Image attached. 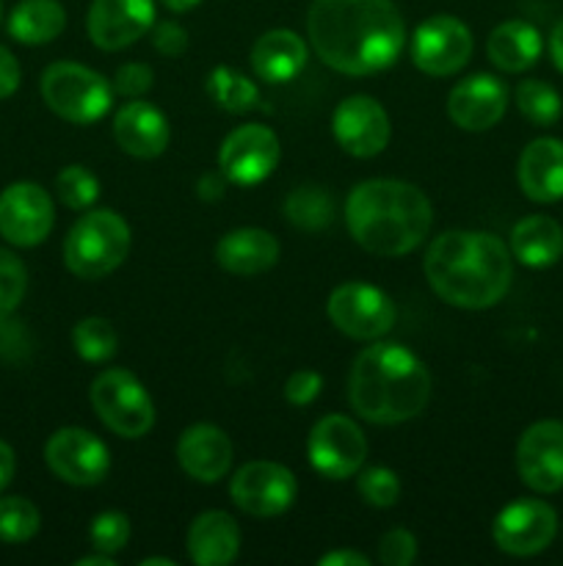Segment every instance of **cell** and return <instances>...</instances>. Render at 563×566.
Instances as JSON below:
<instances>
[{"label":"cell","mask_w":563,"mask_h":566,"mask_svg":"<svg viewBox=\"0 0 563 566\" xmlns=\"http://www.w3.org/2000/svg\"><path fill=\"white\" fill-rule=\"evenodd\" d=\"M307 36L326 66L362 77L395 64L406 25L392 0H312Z\"/></svg>","instance_id":"1"},{"label":"cell","mask_w":563,"mask_h":566,"mask_svg":"<svg viewBox=\"0 0 563 566\" xmlns=\"http://www.w3.org/2000/svg\"><path fill=\"white\" fill-rule=\"evenodd\" d=\"M425 280L450 307L489 310L513 280L511 249L491 232H442L425 252Z\"/></svg>","instance_id":"2"},{"label":"cell","mask_w":563,"mask_h":566,"mask_svg":"<svg viewBox=\"0 0 563 566\" xmlns=\"http://www.w3.org/2000/svg\"><path fill=\"white\" fill-rule=\"evenodd\" d=\"M431 387V370L417 354L397 343H375L353 359L348 401L370 423L397 426L428 407Z\"/></svg>","instance_id":"3"},{"label":"cell","mask_w":563,"mask_h":566,"mask_svg":"<svg viewBox=\"0 0 563 566\" xmlns=\"http://www.w3.org/2000/svg\"><path fill=\"white\" fill-rule=\"evenodd\" d=\"M346 224L353 241L368 252L403 258L431 232L434 208L412 182L364 180L348 193Z\"/></svg>","instance_id":"4"},{"label":"cell","mask_w":563,"mask_h":566,"mask_svg":"<svg viewBox=\"0 0 563 566\" xmlns=\"http://www.w3.org/2000/svg\"><path fill=\"white\" fill-rule=\"evenodd\" d=\"M130 243V227L116 210H88L66 235L64 263L81 280H103L125 263Z\"/></svg>","instance_id":"5"},{"label":"cell","mask_w":563,"mask_h":566,"mask_svg":"<svg viewBox=\"0 0 563 566\" xmlns=\"http://www.w3.org/2000/svg\"><path fill=\"white\" fill-rule=\"evenodd\" d=\"M42 97L47 108L72 125H94L114 103V86L99 72L75 61L50 64L42 75Z\"/></svg>","instance_id":"6"},{"label":"cell","mask_w":563,"mask_h":566,"mask_svg":"<svg viewBox=\"0 0 563 566\" xmlns=\"http://www.w3.org/2000/svg\"><path fill=\"white\" fill-rule=\"evenodd\" d=\"M92 407L114 434L138 440L155 426V403L147 387L125 368H110L94 379Z\"/></svg>","instance_id":"7"},{"label":"cell","mask_w":563,"mask_h":566,"mask_svg":"<svg viewBox=\"0 0 563 566\" xmlns=\"http://www.w3.org/2000/svg\"><path fill=\"white\" fill-rule=\"evenodd\" d=\"M307 453L315 473L331 481H346L364 468L368 437L346 415H326L309 431Z\"/></svg>","instance_id":"8"},{"label":"cell","mask_w":563,"mask_h":566,"mask_svg":"<svg viewBox=\"0 0 563 566\" xmlns=\"http://www.w3.org/2000/svg\"><path fill=\"white\" fill-rule=\"evenodd\" d=\"M331 324L351 340H379L395 326V304L381 287L346 282L326 302Z\"/></svg>","instance_id":"9"},{"label":"cell","mask_w":563,"mask_h":566,"mask_svg":"<svg viewBox=\"0 0 563 566\" xmlns=\"http://www.w3.org/2000/svg\"><path fill=\"white\" fill-rule=\"evenodd\" d=\"M472 33L450 14H434L419 22L412 39V61L431 77H450L464 70L472 55Z\"/></svg>","instance_id":"10"},{"label":"cell","mask_w":563,"mask_h":566,"mask_svg":"<svg viewBox=\"0 0 563 566\" xmlns=\"http://www.w3.org/2000/svg\"><path fill=\"white\" fill-rule=\"evenodd\" d=\"M557 534V514L550 503L535 497H519L511 501L491 525L495 545L502 553L517 558L539 556L552 545Z\"/></svg>","instance_id":"11"},{"label":"cell","mask_w":563,"mask_h":566,"mask_svg":"<svg viewBox=\"0 0 563 566\" xmlns=\"http://www.w3.org/2000/svg\"><path fill=\"white\" fill-rule=\"evenodd\" d=\"M44 462L72 486L103 484L110 470V451L97 434L86 429H59L44 446Z\"/></svg>","instance_id":"12"},{"label":"cell","mask_w":563,"mask_h":566,"mask_svg":"<svg viewBox=\"0 0 563 566\" xmlns=\"http://www.w3.org/2000/svg\"><path fill=\"white\" fill-rule=\"evenodd\" d=\"M230 495L252 517H279L296 503L298 481L276 462H248L232 475Z\"/></svg>","instance_id":"13"},{"label":"cell","mask_w":563,"mask_h":566,"mask_svg":"<svg viewBox=\"0 0 563 566\" xmlns=\"http://www.w3.org/2000/svg\"><path fill=\"white\" fill-rule=\"evenodd\" d=\"M279 138L265 125L235 127L219 149V169L235 186H257L279 166Z\"/></svg>","instance_id":"14"},{"label":"cell","mask_w":563,"mask_h":566,"mask_svg":"<svg viewBox=\"0 0 563 566\" xmlns=\"http://www.w3.org/2000/svg\"><path fill=\"white\" fill-rule=\"evenodd\" d=\"M53 224V199L36 182H14L0 193V235L14 247H39Z\"/></svg>","instance_id":"15"},{"label":"cell","mask_w":563,"mask_h":566,"mask_svg":"<svg viewBox=\"0 0 563 566\" xmlns=\"http://www.w3.org/2000/svg\"><path fill=\"white\" fill-rule=\"evenodd\" d=\"M517 473L539 495L563 490V423L539 420L517 442Z\"/></svg>","instance_id":"16"},{"label":"cell","mask_w":563,"mask_h":566,"mask_svg":"<svg viewBox=\"0 0 563 566\" xmlns=\"http://www.w3.org/2000/svg\"><path fill=\"white\" fill-rule=\"evenodd\" d=\"M331 130H334L337 144L353 158H375L384 153L392 136L390 116L368 94H353L342 99L331 116Z\"/></svg>","instance_id":"17"},{"label":"cell","mask_w":563,"mask_h":566,"mask_svg":"<svg viewBox=\"0 0 563 566\" xmlns=\"http://www.w3.org/2000/svg\"><path fill=\"white\" fill-rule=\"evenodd\" d=\"M155 25V0H94L88 9V36L105 53L125 50Z\"/></svg>","instance_id":"18"},{"label":"cell","mask_w":563,"mask_h":566,"mask_svg":"<svg viewBox=\"0 0 563 566\" xmlns=\"http://www.w3.org/2000/svg\"><path fill=\"white\" fill-rule=\"evenodd\" d=\"M508 111V86L495 75H478L464 77L461 83H456L447 97V114H450L453 125H458L461 130L480 133L495 127L497 122L506 116Z\"/></svg>","instance_id":"19"},{"label":"cell","mask_w":563,"mask_h":566,"mask_svg":"<svg viewBox=\"0 0 563 566\" xmlns=\"http://www.w3.org/2000/svg\"><path fill=\"white\" fill-rule=\"evenodd\" d=\"M177 462L199 484H219L232 468V442L219 426H188L177 442Z\"/></svg>","instance_id":"20"},{"label":"cell","mask_w":563,"mask_h":566,"mask_svg":"<svg viewBox=\"0 0 563 566\" xmlns=\"http://www.w3.org/2000/svg\"><path fill=\"white\" fill-rule=\"evenodd\" d=\"M517 180L530 202L552 205L563 199V142L535 138L519 155Z\"/></svg>","instance_id":"21"},{"label":"cell","mask_w":563,"mask_h":566,"mask_svg":"<svg viewBox=\"0 0 563 566\" xmlns=\"http://www.w3.org/2000/svg\"><path fill=\"white\" fill-rule=\"evenodd\" d=\"M114 136L127 155L149 160L158 158L169 147L171 130L163 111L155 108L152 103H144V99H132L116 111Z\"/></svg>","instance_id":"22"},{"label":"cell","mask_w":563,"mask_h":566,"mask_svg":"<svg viewBox=\"0 0 563 566\" xmlns=\"http://www.w3.org/2000/svg\"><path fill=\"white\" fill-rule=\"evenodd\" d=\"M279 260V241L259 227L232 230L215 243V263L237 276H257L274 269Z\"/></svg>","instance_id":"23"},{"label":"cell","mask_w":563,"mask_h":566,"mask_svg":"<svg viewBox=\"0 0 563 566\" xmlns=\"http://www.w3.org/2000/svg\"><path fill=\"white\" fill-rule=\"evenodd\" d=\"M188 558L199 566H226L241 553V528L226 512H204L188 528Z\"/></svg>","instance_id":"24"},{"label":"cell","mask_w":563,"mask_h":566,"mask_svg":"<svg viewBox=\"0 0 563 566\" xmlns=\"http://www.w3.org/2000/svg\"><path fill=\"white\" fill-rule=\"evenodd\" d=\"M307 42L290 28L263 33L252 48V70L265 83H287L307 66Z\"/></svg>","instance_id":"25"},{"label":"cell","mask_w":563,"mask_h":566,"mask_svg":"<svg viewBox=\"0 0 563 566\" xmlns=\"http://www.w3.org/2000/svg\"><path fill=\"white\" fill-rule=\"evenodd\" d=\"M541 50H544V42H541L539 28L524 20L500 22L486 42L491 64L511 75L530 70L541 59Z\"/></svg>","instance_id":"26"},{"label":"cell","mask_w":563,"mask_h":566,"mask_svg":"<svg viewBox=\"0 0 563 566\" xmlns=\"http://www.w3.org/2000/svg\"><path fill=\"white\" fill-rule=\"evenodd\" d=\"M511 254L528 269H550L563 258V230L550 216H524L511 230Z\"/></svg>","instance_id":"27"},{"label":"cell","mask_w":563,"mask_h":566,"mask_svg":"<svg viewBox=\"0 0 563 566\" xmlns=\"http://www.w3.org/2000/svg\"><path fill=\"white\" fill-rule=\"evenodd\" d=\"M66 28V11L59 0H22L9 14V33L22 44H47Z\"/></svg>","instance_id":"28"},{"label":"cell","mask_w":563,"mask_h":566,"mask_svg":"<svg viewBox=\"0 0 563 566\" xmlns=\"http://www.w3.org/2000/svg\"><path fill=\"white\" fill-rule=\"evenodd\" d=\"M208 94L215 105H221L230 114H246L257 108L259 92L254 81H248L243 72H235L232 66H215L208 75Z\"/></svg>","instance_id":"29"},{"label":"cell","mask_w":563,"mask_h":566,"mask_svg":"<svg viewBox=\"0 0 563 566\" xmlns=\"http://www.w3.org/2000/svg\"><path fill=\"white\" fill-rule=\"evenodd\" d=\"M285 216L298 230L320 232L334 219V202L318 186H301L285 199Z\"/></svg>","instance_id":"30"},{"label":"cell","mask_w":563,"mask_h":566,"mask_svg":"<svg viewBox=\"0 0 563 566\" xmlns=\"http://www.w3.org/2000/svg\"><path fill=\"white\" fill-rule=\"evenodd\" d=\"M513 99H517L519 114L535 127H550L563 116L561 94L544 81H522L513 92Z\"/></svg>","instance_id":"31"},{"label":"cell","mask_w":563,"mask_h":566,"mask_svg":"<svg viewBox=\"0 0 563 566\" xmlns=\"http://www.w3.org/2000/svg\"><path fill=\"white\" fill-rule=\"evenodd\" d=\"M72 346H75L77 357L86 363H105L116 354L119 337L105 318H83L72 329Z\"/></svg>","instance_id":"32"},{"label":"cell","mask_w":563,"mask_h":566,"mask_svg":"<svg viewBox=\"0 0 563 566\" xmlns=\"http://www.w3.org/2000/svg\"><path fill=\"white\" fill-rule=\"evenodd\" d=\"M39 509L25 497H0V542L22 545L39 534Z\"/></svg>","instance_id":"33"},{"label":"cell","mask_w":563,"mask_h":566,"mask_svg":"<svg viewBox=\"0 0 563 566\" xmlns=\"http://www.w3.org/2000/svg\"><path fill=\"white\" fill-rule=\"evenodd\" d=\"M55 191L70 210H88L99 197V180L86 166L72 164L55 177Z\"/></svg>","instance_id":"34"},{"label":"cell","mask_w":563,"mask_h":566,"mask_svg":"<svg viewBox=\"0 0 563 566\" xmlns=\"http://www.w3.org/2000/svg\"><path fill=\"white\" fill-rule=\"evenodd\" d=\"M28 287V271L17 254L0 247V321L9 318L20 307Z\"/></svg>","instance_id":"35"},{"label":"cell","mask_w":563,"mask_h":566,"mask_svg":"<svg viewBox=\"0 0 563 566\" xmlns=\"http://www.w3.org/2000/svg\"><path fill=\"white\" fill-rule=\"evenodd\" d=\"M357 490L368 506L390 509L401 497V479L386 468H368L359 470Z\"/></svg>","instance_id":"36"},{"label":"cell","mask_w":563,"mask_h":566,"mask_svg":"<svg viewBox=\"0 0 563 566\" xmlns=\"http://www.w3.org/2000/svg\"><path fill=\"white\" fill-rule=\"evenodd\" d=\"M88 536H92L94 551L116 556V553L125 551L127 542H130V520L121 512H103L94 517Z\"/></svg>","instance_id":"37"},{"label":"cell","mask_w":563,"mask_h":566,"mask_svg":"<svg viewBox=\"0 0 563 566\" xmlns=\"http://www.w3.org/2000/svg\"><path fill=\"white\" fill-rule=\"evenodd\" d=\"M379 558L384 566H408L417 558V539L412 531L392 528L381 536Z\"/></svg>","instance_id":"38"},{"label":"cell","mask_w":563,"mask_h":566,"mask_svg":"<svg viewBox=\"0 0 563 566\" xmlns=\"http://www.w3.org/2000/svg\"><path fill=\"white\" fill-rule=\"evenodd\" d=\"M152 70H149L147 64H121L119 70H116V77H114V92L121 94V97H132L138 99L141 94H147L149 88H152Z\"/></svg>","instance_id":"39"},{"label":"cell","mask_w":563,"mask_h":566,"mask_svg":"<svg viewBox=\"0 0 563 566\" xmlns=\"http://www.w3.org/2000/svg\"><path fill=\"white\" fill-rule=\"evenodd\" d=\"M320 387H323V376L318 370H296V374L287 379L285 385V398L293 403V407H307L315 398L320 396Z\"/></svg>","instance_id":"40"},{"label":"cell","mask_w":563,"mask_h":566,"mask_svg":"<svg viewBox=\"0 0 563 566\" xmlns=\"http://www.w3.org/2000/svg\"><path fill=\"white\" fill-rule=\"evenodd\" d=\"M152 44L158 53L177 59V55H182L188 50V31L180 22L163 20L158 25H152Z\"/></svg>","instance_id":"41"},{"label":"cell","mask_w":563,"mask_h":566,"mask_svg":"<svg viewBox=\"0 0 563 566\" xmlns=\"http://www.w3.org/2000/svg\"><path fill=\"white\" fill-rule=\"evenodd\" d=\"M20 77L22 72H20V64H17V59L3 48V44H0V99L11 97V94L20 88Z\"/></svg>","instance_id":"42"},{"label":"cell","mask_w":563,"mask_h":566,"mask_svg":"<svg viewBox=\"0 0 563 566\" xmlns=\"http://www.w3.org/2000/svg\"><path fill=\"white\" fill-rule=\"evenodd\" d=\"M320 566H368V558L357 551H334L318 558Z\"/></svg>","instance_id":"43"},{"label":"cell","mask_w":563,"mask_h":566,"mask_svg":"<svg viewBox=\"0 0 563 566\" xmlns=\"http://www.w3.org/2000/svg\"><path fill=\"white\" fill-rule=\"evenodd\" d=\"M226 177L224 171L219 169V175L215 171H210V175H204L202 180H199V193H202V199H221L224 197V186H226Z\"/></svg>","instance_id":"44"},{"label":"cell","mask_w":563,"mask_h":566,"mask_svg":"<svg viewBox=\"0 0 563 566\" xmlns=\"http://www.w3.org/2000/svg\"><path fill=\"white\" fill-rule=\"evenodd\" d=\"M14 470H17L14 451H11V446H6V442L0 440V492L11 484V479H14Z\"/></svg>","instance_id":"45"},{"label":"cell","mask_w":563,"mask_h":566,"mask_svg":"<svg viewBox=\"0 0 563 566\" xmlns=\"http://www.w3.org/2000/svg\"><path fill=\"white\" fill-rule=\"evenodd\" d=\"M550 55L552 64L557 66V72H563V20L557 22L550 33Z\"/></svg>","instance_id":"46"},{"label":"cell","mask_w":563,"mask_h":566,"mask_svg":"<svg viewBox=\"0 0 563 566\" xmlns=\"http://www.w3.org/2000/svg\"><path fill=\"white\" fill-rule=\"evenodd\" d=\"M77 566H116V562H114V556H108V553L97 551V556L77 558Z\"/></svg>","instance_id":"47"},{"label":"cell","mask_w":563,"mask_h":566,"mask_svg":"<svg viewBox=\"0 0 563 566\" xmlns=\"http://www.w3.org/2000/svg\"><path fill=\"white\" fill-rule=\"evenodd\" d=\"M199 3H202V0H163L166 9L174 11V14H185V11L196 9Z\"/></svg>","instance_id":"48"},{"label":"cell","mask_w":563,"mask_h":566,"mask_svg":"<svg viewBox=\"0 0 563 566\" xmlns=\"http://www.w3.org/2000/svg\"><path fill=\"white\" fill-rule=\"evenodd\" d=\"M141 566H174L171 558H144Z\"/></svg>","instance_id":"49"},{"label":"cell","mask_w":563,"mask_h":566,"mask_svg":"<svg viewBox=\"0 0 563 566\" xmlns=\"http://www.w3.org/2000/svg\"><path fill=\"white\" fill-rule=\"evenodd\" d=\"M0 14H3V3H0Z\"/></svg>","instance_id":"50"}]
</instances>
